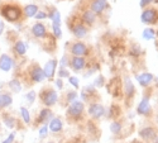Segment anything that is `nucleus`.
<instances>
[{"mask_svg":"<svg viewBox=\"0 0 158 143\" xmlns=\"http://www.w3.org/2000/svg\"><path fill=\"white\" fill-rule=\"evenodd\" d=\"M86 66V60L84 57H73L71 60V67L75 70V71H80L82 70L84 67Z\"/></svg>","mask_w":158,"mask_h":143,"instance_id":"20","label":"nucleus"},{"mask_svg":"<svg viewBox=\"0 0 158 143\" xmlns=\"http://www.w3.org/2000/svg\"><path fill=\"white\" fill-rule=\"evenodd\" d=\"M11 103H13L11 95H9L6 93H2V94H0V109H5V108L10 107Z\"/></svg>","mask_w":158,"mask_h":143,"instance_id":"23","label":"nucleus"},{"mask_svg":"<svg viewBox=\"0 0 158 143\" xmlns=\"http://www.w3.org/2000/svg\"><path fill=\"white\" fill-rule=\"evenodd\" d=\"M71 53L76 57H82V56H86L89 53V48L82 42H76L71 46Z\"/></svg>","mask_w":158,"mask_h":143,"instance_id":"8","label":"nucleus"},{"mask_svg":"<svg viewBox=\"0 0 158 143\" xmlns=\"http://www.w3.org/2000/svg\"><path fill=\"white\" fill-rule=\"evenodd\" d=\"M122 113V109L118 105V104H111L108 113H106V116H108V119H111V120H118V116L120 115Z\"/></svg>","mask_w":158,"mask_h":143,"instance_id":"17","label":"nucleus"},{"mask_svg":"<svg viewBox=\"0 0 158 143\" xmlns=\"http://www.w3.org/2000/svg\"><path fill=\"white\" fill-rule=\"evenodd\" d=\"M34 17L37 19H44V18H47V14H46V13H43V11H38Z\"/></svg>","mask_w":158,"mask_h":143,"instance_id":"41","label":"nucleus"},{"mask_svg":"<svg viewBox=\"0 0 158 143\" xmlns=\"http://www.w3.org/2000/svg\"><path fill=\"white\" fill-rule=\"evenodd\" d=\"M47 143H55V142H47Z\"/></svg>","mask_w":158,"mask_h":143,"instance_id":"49","label":"nucleus"},{"mask_svg":"<svg viewBox=\"0 0 158 143\" xmlns=\"http://www.w3.org/2000/svg\"><path fill=\"white\" fill-rule=\"evenodd\" d=\"M124 94H125L127 100H131L135 95V87H134V84L131 82L130 79L124 80Z\"/></svg>","mask_w":158,"mask_h":143,"instance_id":"12","label":"nucleus"},{"mask_svg":"<svg viewBox=\"0 0 158 143\" xmlns=\"http://www.w3.org/2000/svg\"><path fill=\"white\" fill-rule=\"evenodd\" d=\"M156 85H157V87H158V76L156 77Z\"/></svg>","mask_w":158,"mask_h":143,"instance_id":"47","label":"nucleus"},{"mask_svg":"<svg viewBox=\"0 0 158 143\" xmlns=\"http://www.w3.org/2000/svg\"><path fill=\"white\" fill-rule=\"evenodd\" d=\"M48 131H49V128L47 124L42 125L41 128H39V138H46L48 136Z\"/></svg>","mask_w":158,"mask_h":143,"instance_id":"32","label":"nucleus"},{"mask_svg":"<svg viewBox=\"0 0 158 143\" xmlns=\"http://www.w3.org/2000/svg\"><path fill=\"white\" fill-rule=\"evenodd\" d=\"M140 53H142L140 48H139L137 44H134L133 47H131V49H130V55H131V56H139Z\"/></svg>","mask_w":158,"mask_h":143,"instance_id":"35","label":"nucleus"},{"mask_svg":"<svg viewBox=\"0 0 158 143\" xmlns=\"http://www.w3.org/2000/svg\"><path fill=\"white\" fill-rule=\"evenodd\" d=\"M153 2H156V0H140V6L144 8L147 4H151V3H153Z\"/></svg>","mask_w":158,"mask_h":143,"instance_id":"42","label":"nucleus"},{"mask_svg":"<svg viewBox=\"0 0 158 143\" xmlns=\"http://www.w3.org/2000/svg\"><path fill=\"white\" fill-rule=\"evenodd\" d=\"M56 66H57V61L56 60H49L43 67V72L47 79H52L55 76L56 72Z\"/></svg>","mask_w":158,"mask_h":143,"instance_id":"11","label":"nucleus"},{"mask_svg":"<svg viewBox=\"0 0 158 143\" xmlns=\"http://www.w3.org/2000/svg\"><path fill=\"white\" fill-rule=\"evenodd\" d=\"M66 100H67L69 104L73 103L75 100H77V93H75V91H69L67 95H66Z\"/></svg>","mask_w":158,"mask_h":143,"instance_id":"33","label":"nucleus"},{"mask_svg":"<svg viewBox=\"0 0 158 143\" xmlns=\"http://www.w3.org/2000/svg\"><path fill=\"white\" fill-rule=\"evenodd\" d=\"M123 129V124L119 120H113V123L110 124V131L113 134H119Z\"/></svg>","mask_w":158,"mask_h":143,"instance_id":"26","label":"nucleus"},{"mask_svg":"<svg viewBox=\"0 0 158 143\" xmlns=\"http://www.w3.org/2000/svg\"><path fill=\"white\" fill-rule=\"evenodd\" d=\"M14 141H15V132H13V133H10V134L3 141V143H14Z\"/></svg>","mask_w":158,"mask_h":143,"instance_id":"36","label":"nucleus"},{"mask_svg":"<svg viewBox=\"0 0 158 143\" xmlns=\"http://www.w3.org/2000/svg\"><path fill=\"white\" fill-rule=\"evenodd\" d=\"M137 80H138V82H139L140 86L147 87V86H149L153 82L154 76L151 72H143L140 75H137Z\"/></svg>","mask_w":158,"mask_h":143,"instance_id":"10","label":"nucleus"},{"mask_svg":"<svg viewBox=\"0 0 158 143\" xmlns=\"http://www.w3.org/2000/svg\"><path fill=\"white\" fill-rule=\"evenodd\" d=\"M72 32L77 38H84L87 34V28L81 23H76L72 27Z\"/></svg>","mask_w":158,"mask_h":143,"instance_id":"21","label":"nucleus"},{"mask_svg":"<svg viewBox=\"0 0 158 143\" xmlns=\"http://www.w3.org/2000/svg\"><path fill=\"white\" fill-rule=\"evenodd\" d=\"M20 114H22V118H23L24 123H25V124H29V123H31V114H29L28 109L24 108V107H22V108H20Z\"/></svg>","mask_w":158,"mask_h":143,"instance_id":"30","label":"nucleus"},{"mask_svg":"<svg viewBox=\"0 0 158 143\" xmlns=\"http://www.w3.org/2000/svg\"><path fill=\"white\" fill-rule=\"evenodd\" d=\"M106 87H108V90L110 91V94H113L114 96H118L119 95V91L122 90V85H120V80L119 79H113L110 82H108V85H106Z\"/></svg>","mask_w":158,"mask_h":143,"instance_id":"14","label":"nucleus"},{"mask_svg":"<svg viewBox=\"0 0 158 143\" xmlns=\"http://www.w3.org/2000/svg\"><path fill=\"white\" fill-rule=\"evenodd\" d=\"M69 81L71 82V85H72L73 87H78V79H77V77L70 76V77H69Z\"/></svg>","mask_w":158,"mask_h":143,"instance_id":"38","label":"nucleus"},{"mask_svg":"<svg viewBox=\"0 0 158 143\" xmlns=\"http://www.w3.org/2000/svg\"><path fill=\"white\" fill-rule=\"evenodd\" d=\"M156 34H157V36H158V31H157V32H156Z\"/></svg>","mask_w":158,"mask_h":143,"instance_id":"50","label":"nucleus"},{"mask_svg":"<svg viewBox=\"0 0 158 143\" xmlns=\"http://www.w3.org/2000/svg\"><path fill=\"white\" fill-rule=\"evenodd\" d=\"M39 98H41L42 103L44 104L47 108H51V107H53L55 104L57 103L58 94H57L56 90L51 89V87H47V89H43L42 91H41V94H39Z\"/></svg>","mask_w":158,"mask_h":143,"instance_id":"2","label":"nucleus"},{"mask_svg":"<svg viewBox=\"0 0 158 143\" xmlns=\"http://www.w3.org/2000/svg\"><path fill=\"white\" fill-rule=\"evenodd\" d=\"M154 143H158V137H157V138L154 139Z\"/></svg>","mask_w":158,"mask_h":143,"instance_id":"48","label":"nucleus"},{"mask_svg":"<svg viewBox=\"0 0 158 143\" xmlns=\"http://www.w3.org/2000/svg\"><path fill=\"white\" fill-rule=\"evenodd\" d=\"M142 22L146 24H154L158 22V10L153 9V8H147L144 9V11L142 13L140 17Z\"/></svg>","mask_w":158,"mask_h":143,"instance_id":"5","label":"nucleus"},{"mask_svg":"<svg viewBox=\"0 0 158 143\" xmlns=\"http://www.w3.org/2000/svg\"><path fill=\"white\" fill-rule=\"evenodd\" d=\"M4 123L8 128H14L17 125V119L14 118L13 115H9V114H5L4 115Z\"/></svg>","mask_w":158,"mask_h":143,"instance_id":"28","label":"nucleus"},{"mask_svg":"<svg viewBox=\"0 0 158 143\" xmlns=\"http://www.w3.org/2000/svg\"><path fill=\"white\" fill-rule=\"evenodd\" d=\"M29 76H31V80L33 82H42L46 76H44V72H43V69H41L38 65H34V66L29 71Z\"/></svg>","mask_w":158,"mask_h":143,"instance_id":"9","label":"nucleus"},{"mask_svg":"<svg viewBox=\"0 0 158 143\" xmlns=\"http://www.w3.org/2000/svg\"><path fill=\"white\" fill-rule=\"evenodd\" d=\"M25 99H27V101H28L29 105H32V104L34 103V100H35V91H29V93H27V95H25Z\"/></svg>","mask_w":158,"mask_h":143,"instance_id":"34","label":"nucleus"},{"mask_svg":"<svg viewBox=\"0 0 158 143\" xmlns=\"http://www.w3.org/2000/svg\"><path fill=\"white\" fill-rule=\"evenodd\" d=\"M9 87L11 89V91L13 93H20V90H22V84L19 82V80L14 79V80H11L9 82Z\"/></svg>","mask_w":158,"mask_h":143,"instance_id":"29","label":"nucleus"},{"mask_svg":"<svg viewBox=\"0 0 158 143\" xmlns=\"http://www.w3.org/2000/svg\"><path fill=\"white\" fill-rule=\"evenodd\" d=\"M13 67V60L8 55H2L0 56V70H3L5 72L10 71Z\"/></svg>","mask_w":158,"mask_h":143,"instance_id":"15","label":"nucleus"},{"mask_svg":"<svg viewBox=\"0 0 158 143\" xmlns=\"http://www.w3.org/2000/svg\"><path fill=\"white\" fill-rule=\"evenodd\" d=\"M37 13H38V6L34 5V4H29V5H27V6L24 8V14L27 15L28 18L34 17Z\"/></svg>","mask_w":158,"mask_h":143,"instance_id":"24","label":"nucleus"},{"mask_svg":"<svg viewBox=\"0 0 158 143\" xmlns=\"http://www.w3.org/2000/svg\"><path fill=\"white\" fill-rule=\"evenodd\" d=\"M131 143H143V142H142L140 139H134V141H133V142H131Z\"/></svg>","mask_w":158,"mask_h":143,"instance_id":"46","label":"nucleus"},{"mask_svg":"<svg viewBox=\"0 0 158 143\" xmlns=\"http://www.w3.org/2000/svg\"><path fill=\"white\" fill-rule=\"evenodd\" d=\"M149 109H151V103H149V98L148 96H144L140 103L138 104L137 107V113L140 114V115H146L149 113Z\"/></svg>","mask_w":158,"mask_h":143,"instance_id":"13","label":"nucleus"},{"mask_svg":"<svg viewBox=\"0 0 158 143\" xmlns=\"http://www.w3.org/2000/svg\"><path fill=\"white\" fill-rule=\"evenodd\" d=\"M3 32H4V23L0 20V34H3Z\"/></svg>","mask_w":158,"mask_h":143,"instance_id":"44","label":"nucleus"},{"mask_svg":"<svg viewBox=\"0 0 158 143\" xmlns=\"http://www.w3.org/2000/svg\"><path fill=\"white\" fill-rule=\"evenodd\" d=\"M96 20V14L94 11H91V10H86L84 11V14H82V22L87 25H93Z\"/></svg>","mask_w":158,"mask_h":143,"instance_id":"22","label":"nucleus"},{"mask_svg":"<svg viewBox=\"0 0 158 143\" xmlns=\"http://www.w3.org/2000/svg\"><path fill=\"white\" fill-rule=\"evenodd\" d=\"M102 85H104V77H102V76H99V80L96 79V81H95V85H94V86L100 87V86H102Z\"/></svg>","mask_w":158,"mask_h":143,"instance_id":"40","label":"nucleus"},{"mask_svg":"<svg viewBox=\"0 0 158 143\" xmlns=\"http://www.w3.org/2000/svg\"><path fill=\"white\" fill-rule=\"evenodd\" d=\"M2 14L4 15V18L9 22H15L20 18L22 14V10L15 6V5H6L2 9Z\"/></svg>","mask_w":158,"mask_h":143,"instance_id":"3","label":"nucleus"},{"mask_svg":"<svg viewBox=\"0 0 158 143\" xmlns=\"http://www.w3.org/2000/svg\"><path fill=\"white\" fill-rule=\"evenodd\" d=\"M84 111H85V104H84V101L75 100L73 103H71L69 105L67 111H66V115H67V118L70 120L77 122V120H80L82 118Z\"/></svg>","mask_w":158,"mask_h":143,"instance_id":"1","label":"nucleus"},{"mask_svg":"<svg viewBox=\"0 0 158 143\" xmlns=\"http://www.w3.org/2000/svg\"><path fill=\"white\" fill-rule=\"evenodd\" d=\"M49 18L52 19V25H58V27L61 25V15L58 10H52Z\"/></svg>","mask_w":158,"mask_h":143,"instance_id":"25","label":"nucleus"},{"mask_svg":"<svg viewBox=\"0 0 158 143\" xmlns=\"http://www.w3.org/2000/svg\"><path fill=\"white\" fill-rule=\"evenodd\" d=\"M139 137L144 141V142H154V139L157 138V131L153 127H146L139 131Z\"/></svg>","mask_w":158,"mask_h":143,"instance_id":"6","label":"nucleus"},{"mask_svg":"<svg viewBox=\"0 0 158 143\" xmlns=\"http://www.w3.org/2000/svg\"><path fill=\"white\" fill-rule=\"evenodd\" d=\"M14 49H15V52L19 56H23V55H25V52H27V46L24 44L23 41H18L15 43V46H14Z\"/></svg>","mask_w":158,"mask_h":143,"instance_id":"27","label":"nucleus"},{"mask_svg":"<svg viewBox=\"0 0 158 143\" xmlns=\"http://www.w3.org/2000/svg\"><path fill=\"white\" fill-rule=\"evenodd\" d=\"M58 75H60V77H70V72L67 70H64V69H61Z\"/></svg>","mask_w":158,"mask_h":143,"instance_id":"39","label":"nucleus"},{"mask_svg":"<svg viewBox=\"0 0 158 143\" xmlns=\"http://www.w3.org/2000/svg\"><path fill=\"white\" fill-rule=\"evenodd\" d=\"M61 66H62V69L66 66V56H63V58H62V62H61Z\"/></svg>","mask_w":158,"mask_h":143,"instance_id":"45","label":"nucleus"},{"mask_svg":"<svg viewBox=\"0 0 158 143\" xmlns=\"http://www.w3.org/2000/svg\"><path fill=\"white\" fill-rule=\"evenodd\" d=\"M32 33L37 38H43L47 34V29H46V27L42 23H35L32 27Z\"/></svg>","mask_w":158,"mask_h":143,"instance_id":"18","label":"nucleus"},{"mask_svg":"<svg viewBox=\"0 0 158 143\" xmlns=\"http://www.w3.org/2000/svg\"><path fill=\"white\" fill-rule=\"evenodd\" d=\"M87 111H89V115L94 119H100L106 114V110H105L104 105L100 103H91L89 105Z\"/></svg>","mask_w":158,"mask_h":143,"instance_id":"4","label":"nucleus"},{"mask_svg":"<svg viewBox=\"0 0 158 143\" xmlns=\"http://www.w3.org/2000/svg\"><path fill=\"white\" fill-rule=\"evenodd\" d=\"M52 28H53V34L56 38H60L62 36V31H61V27L58 25H52Z\"/></svg>","mask_w":158,"mask_h":143,"instance_id":"37","label":"nucleus"},{"mask_svg":"<svg viewBox=\"0 0 158 143\" xmlns=\"http://www.w3.org/2000/svg\"><path fill=\"white\" fill-rule=\"evenodd\" d=\"M52 119H53V113H52V110L49 108H44V109L41 110V113L38 114L37 119H35V123L44 125V124L49 123Z\"/></svg>","mask_w":158,"mask_h":143,"instance_id":"7","label":"nucleus"},{"mask_svg":"<svg viewBox=\"0 0 158 143\" xmlns=\"http://www.w3.org/2000/svg\"><path fill=\"white\" fill-rule=\"evenodd\" d=\"M56 86H57L58 89H62V86H63V85H62V80H61V79L56 80Z\"/></svg>","mask_w":158,"mask_h":143,"instance_id":"43","label":"nucleus"},{"mask_svg":"<svg viewBox=\"0 0 158 143\" xmlns=\"http://www.w3.org/2000/svg\"><path fill=\"white\" fill-rule=\"evenodd\" d=\"M48 128H49V131L51 132H53V133H60L62 129H63V123L60 118H53L49 124H48Z\"/></svg>","mask_w":158,"mask_h":143,"instance_id":"19","label":"nucleus"},{"mask_svg":"<svg viewBox=\"0 0 158 143\" xmlns=\"http://www.w3.org/2000/svg\"><path fill=\"white\" fill-rule=\"evenodd\" d=\"M106 0H94L91 3V11H94L95 14H101L104 9L106 8Z\"/></svg>","mask_w":158,"mask_h":143,"instance_id":"16","label":"nucleus"},{"mask_svg":"<svg viewBox=\"0 0 158 143\" xmlns=\"http://www.w3.org/2000/svg\"><path fill=\"white\" fill-rule=\"evenodd\" d=\"M154 36H156V33L152 28H147V29L143 31V38L144 40H153Z\"/></svg>","mask_w":158,"mask_h":143,"instance_id":"31","label":"nucleus"}]
</instances>
